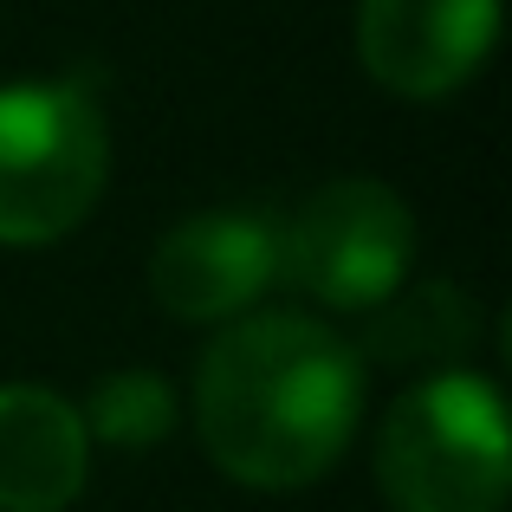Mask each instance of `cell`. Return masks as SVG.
Masks as SVG:
<instances>
[{
    "label": "cell",
    "instance_id": "9c48e42d",
    "mask_svg": "<svg viewBox=\"0 0 512 512\" xmlns=\"http://www.w3.org/2000/svg\"><path fill=\"white\" fill-rule=\"evenodd\" d=\"M85 435L104 441L117 454H143V448H163L175 435V415H182V396L169 389V376L156 370H111L91 383L85 396Z\"/></svg>",
    "mask_w": 512,
    "mask_h": 512
},
{
    "label": "cell",
    "instance_id": "277c9868",
    "mask_svg": "<svg viewBox=\"0 0 512 512\" xmlns=\"http://www.w3.org/2000/svg\"><path fill=\"white\" fill-rule=\"evenodd\" d=\"M415 266V214L376 175H338L279 221V286L325 312H370Z\"/></svg>",
    "mask_w": 512,
    "mask_h": 512
},
{
    "label": "cell",
    "instance_id": "8992f818",
    "mask_svg": "<svg viewBox=\"0 0 512 512\" xmlns=\"http://www.w3.org/2000/svg\"><path fill=\"white\" fill-rule=\"evenodd\" d=\"M500 39V0H357V59L415 104L454 98Z\"/></svg>",
    "mask_w": 512,
    "mask_h": 512
},
{
    "label": "cell",
    "instance_id": "52a82bcc",
    "mask_svg": "<svg viewBox=\"0 0 512 512\" xmlns=\"http://www.w3.org/2000/svg\"><path fill=\"white\" fill-rule=\"evenodd\" d=\"M91 480L78 402L46 383H0V512H65Z\"/></svg>",
    "mask_w": 512,
    "mask_h": 512
},
{
    "label": "cell",
    "instance_id": "6da1fadb",
    "mask_svg": "<svg viewBox=\"0 0 512 512\" xmlns=\"http://www.w3.org/2000/svg\"><path fill=\"white\" fill-rule=\"evenodd\" d=\"M363 357L312 312H247L195 363V435L227 480L299 493L350 454Z\"/></svg>",
    "mask_w": 512,
    "mask_h": 512
},
{
    "label": "cell",
    "instance_id": "3957f363",
    "mask_svg": "<svg viewBox=\"0 0 512 512\" xmlns=\"http://www.w3.org/2000/svg\"><path fill=\"white\" fill-rule=\"evenodd\" d=\"M111 182V124L85 78L0 85V247L78 234Z\"/></svg>",
    "mask_w": 512,
    "mask_h": 512
},
{
    "label": "cell",
    "instance_id": "5b68a950",
    "mask_svg": "<svg viewBox=\"0 0 512 512\" xmlns=\"http://www.w3.org/2000/svg\"><path fill=\"white\" fill-rule=\"evenodd\" d=\"M279 286V221L266 208H201L150 253V299L182 325H234Z\"/></svg>",
    "mask_w": 512,
    "mask_h": 512
},
{
    "label": "cell",
    "instance_id": "7a4b0ae2",
    "mask_svg": "<svg viewBox=\"0 0 512 512\" xmlns=\"http://www.w3.org/2000/svg\"><path fill=\"white\" fill-rule=\"evenodd\" d=\"M376 487L389 512H500L512 487L500 383L474 370H435L396 396L376 428Z\"/></svg>",
    "mask_w": 512,
    "mask_h": 512
},
{
    "label": "cell",
    "instance_id": "ba28073f",
    "mask_svg": "<svg viewBox=\"0 0 512 512\" xmlns=\"http://www.w3.org/2000/svg\"><path fill=\"white\" fill-rule=\"evenodd\" d=\"M350 350L389 370H467L480 350V312L454 279H402L383 305L363 312V338Z\"/></svg>",
    "mask_w": 512,
    "mask_h": 512
}]
</instances>
